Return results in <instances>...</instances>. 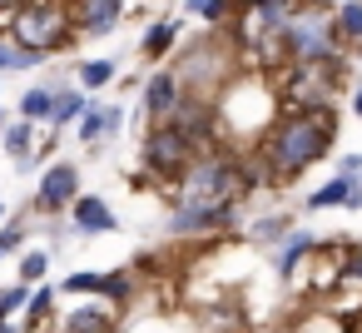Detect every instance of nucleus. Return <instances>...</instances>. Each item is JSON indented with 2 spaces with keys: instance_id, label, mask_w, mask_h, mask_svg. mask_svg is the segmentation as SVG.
I'll return each instance as SVG.
<instances>
[{
  "instance_id": "2",
  "label": "nucleus",
  "mask_w": 362,
  "mask_h": 333,
  "mask_svg": "<svg viewBox=\"0 0 362 333\" xmlns=\"http://www.w3.org/2000/svg\"><path fill=\"white\" fill-rule=\"evenodd\" d=\"M248 164H238L223 149H199L184 174H174V204H199V199H243L248 189Z\"/></svg>"
},
{
  "instance_id": "19",
  "label": "nucleus",
  "mask_w": 362,
  "mask_h": 333,
  "mask_svg": "<svg viewBox=\"0 0 362 333\" xmlns=\"http://www.w3.org/2000/svg\"><path fill=\"white\" fill-rule=\"evenodd\" d=\"M95 293H100V298H110V303H129V298H134V269L100 273V278H95Z\"/></svg>"
},
{
  "instance_id": "16",
  "label": "nucleus",
  "mask_w": 362,
  "mask_h": 333,
  "mask_svg": "<svg viewBox=\"0 0 362 333\" xmlns=\"http://www.w3.org/2000/svg\"><path fill=\"white\" fill-rule=\"evenodd\" d=\"M35 130H40L35 120H21V125H6V130H0V145H6V149L21 159V169L35 164V154H30V149H35Z\"/></svg>"
},
{
  "instance_id": "27",
  "label": "nucleus",
  "mask_w": 362,
  "mask_h": 333,
  "mask_svg": "<svg viewBox=\"0 0 362 333\" xmlns=\"http://www.w3.org/2000/svg\"><path fill=\"white\" fill-rule=\"evenodd\" d=\"M45 269H50V254H45V249H30V254L21 259V278H25V283L45 278Z\"/></svg>"
},
{
  "instance_id": "22",
  "label": "nucleus",
  "mask_w": 362,
  "mask_h": 333,
  "mask_svg": "<svg viewBox=\"0 0 362 333\" xmlns=\"http://www.w3.org/2000/svg\"><path fill=\"white\" fill-rule=\"evenodd\" d=\"M45 55L35 45H21V40H0V70H35Z\"/></svg>"
},
{
  "instance_id": "15",
  "label": "nucleus",
  "mask_w": 362,
  "mask_h": 333,
  "mask_svg": "<svg viewBox=\"0 0 362 333\" xmlns=\"http://www.w3.org/2000/svg\"><path fill=\"white\" fill-rule=\"evenodd\" d=\"M60 323H65L60 333H110V298L95 293V303H80V308L65 313Z\"/></svg>"
},
{
  "instance_id": "25",
  "label": "nucleus",
  "mask_w": 362,
  "mask_h": 333,
  "mask_svg": "<svg viewBox=\"0 0 362 333\" xmlns=\"http://www.w3.org/2000/svg\"><path fill=\"white\" fill-rule=\"evenodd\" d=\"M337 30L347 45H362V0H347V6H337Z\"/></svg>"
},
{
  "instance_id": "14",
  "label": "nucleus",
  "mask_w": 362,
  "mask_h": 333,
  "mask_svg": "<svg viewBox=\"0 0 362 333\" xmlns=\"http://www.w3.org/2000/svg\"><path fill=\"white\" fill-rule=\"evenodd\" d=\"M278 244H283V249L273 254V269H278V278H293V273H298V264H303L308 254H317V239H313L308 229H288Z\"/></svg>"
},
{
  "instance_id": "17",
  "label": "nucleus",
  "mask_w": 362,
  "mask_h": 333,
  "mask_svg": "<svg viewBox=\"0 0 362 333\" xmlns=\"http://www.w3.org/2000/svg\"><path fill=\"white\" fill-rule=\"evenodd\" d=\"M352 179H357V174H342V169H337L327 184H317V189L308 194V209H313V214H317V209H347V189H352Z\"/></svg>"
},
{
  "instance_id": "3",
  "label": "nucleus",
  "mask_w": 362,
  "mask_h": 333,
  "mask_svg": "<svg viewBox=\"0 0 362 333\" xmlns=\"http://www.w3.org/2000/svg\"><path fill=\"white\" fill-rule=\"evenodd\" d=\"M169 70L179 75L184 95H204V100L218 105V90L233 85V70H238V40H228L223 30H214V35L199 40V50H184Z\"/></svg>"
},
{
  "instance_id": "10",
  "label": "nucleus",
  "mask_w": 362,
  "mask_h": 333,
  "mask_svg": "<svg viewBox=\"0 0 362 333\" xmlns=\"http://www.w3.org/2000/svg\"><path fill=\"white\" fill-rule=\"evenodd\" d=\"M124 21V0H70L75 35H110Z\"/></svg>"
},
{
  "instance_id": "20",
  "label": "nucleus",
  "mask_w": 362,
  "mask_h": 333,
  "mask_svg": "<svg viewBox=\"0 0 362 333\" xmlns=\"http://www.w3.org/2000/svg\"><path fill=\"white\" fill-rule=\"evenodd\" d=\"M55 90H60V85H35V90H25V95H21V115L35 120V125H45L50 110H55Z\"/></svg>"
},
{
  "instance_id": "32",
  "label": "nucleus",
  "mask_w": 362,
  "mask_h": 333,
  "mask_svg": "<svg viewBox=\"0 0 362 333\" xmlns=\"http://www.w3.org/2000/svg\"><path fill=\"white\" fill-rule=\"evenodd\" d=\"M337 169H342V174H362V154H347Z\"/></svg>"
},
{
  "instance_id": "31",
  "label": "nucleus",
  "mask_w": 362,
  "mask_h": 333,
  "mask_svg": "<svg viewBox=\"0 0 362 333\" xmlns=\"http://www.w3.org/2000/svg\"><path fill=\"white\" fill-rule=\"evenodd\" d=\"M342 278H347V283H362V244H357V249H347V264H342Z\"/></svg>"
},
{
  "instance_id": "5",
  "label": "nucleus",
  "mask_w": 362,
  "mask_h": 333,
  "mask_svg": "<svg viewBox=\"0 0 362 333\" xmlns=\"http://www.w3.org/2000/svg\"><path fill=\"white\" fill-rule=\"evenodd\" d=\"M337 85H342V60H288L273 90L283 95V110H313V105H332Z\"/></svg>"
},
{
  "instance_id": "30",
  "label": "nucleus",
  "mask_w": 362,
  "mask_h": 333,
  "mask_svg": "<svg viewBox=\"0 0 362 333\" xmlns=\"http://www.w3.org/2000/svg\"><path fill=\"white\" fill-rule=\"evenodd\" d=\"M25 239V219H11V224H0V254H16Z\"/></svg>"
},
{
  "instance_id": "33",
  "label": "nucleus",
  "mask_w": 362,
  "mask_h": 333,
  "mask_svg": "<svg viewBox=\"0 0 362 333\" xmlns=\"http://www.w3.org/2000/svg\"><path fill=\"white\" fill-rule=\"evenodd\" d=\"M352 110H357V120H362V80L352 85Z\"/></svg>"
},
{
  "instance_id": "7",
  "label": "nucleus",
  "mask_w": 362,
  "mask_h": 333,
  "mask_svg": "<svg viewBox=\"0 0 362 333\" xmlns=\"http://www.w3.org/2000/svg\"><path fill=\"white\" fill-rule=\"evenodd\" d=\"M199 154V145L194 140H184L174 125H154L149 135H144V145H139V164H144V174H154V179H174V174H184V164Z\"/></svg>"
},
{
  "instance_id": "23",
  "label": "nucleus",
  "mask_w": 362,
  "mask_h": 333,
  "mask_svg": "<svg viewBox=\"0 0 362 333\" xmlns=\"http://www.w3.org/2000/svg\"><path fill=\"white\" fill-rule=\"evenodd\" d=\"M50 308H55V288L45 283L40 293H30V298H25V333H40V323L50 318Z\"/></svg>"
},
{
  "instance_id": "4",
  "label": "nucleus",
  "mask_w": 362,
  "mask_h": 333,
  "mask_svg": "<svg viewBox=\"0 0 362 333\" xmlns=\"http://www.w3.org/2000/svg\"><path fill=\"white\" fill-rule=\"evenodd\" d=\"M288 60H342V30H337V11L327 6V0H303V6H293L288 26Z\"/></svg>"
},
{
  "instance_id": "18",
  "label": "nucleus",
  "mask_w": 362,
  "mask_h": 333,
  "mask_svg": "<svg viewBox=\"0 0 362 333\" xmlns=\"http://www.w3.org/2000/svg\"><path fill=\"white\" fill-rule=\"evenodd\" d=\"M174 40H179V26H174V21H154V26L144 30L139 50H144V60H164V55H174Z\"/></svg>"
},
{
  "instance_id": "13",
  "label": "nucleus",
  "mask_w": 362,
  "mask_h": 333,
  "mask_svg": "<svg viewBox=\"0 0 362 333\" xmlns=\"http://www.w3.org/2000/svg\"><path fill=\"white\" fill-rule=\"evenodd\" d=\"M124 130V110L119 105H85L80 115V145H100L105 135H119Z\"/></svg>"
},
{
  "instance_id": "26",
  "label": "nucleus",
  "mask_w": 362,
  "mask_h": 333,
  "mask_svg": "<svg viewBox=\"0 0 362 333\" xmlns=\"http://www.w3.org/2000/svg\"><path fill=\"white\" fill-rule=\"evenodd\" d=\"M293 224H288V214H268V219H258L248 234H253V244H273V239H283Z\"/></svg>"
},
{
  "instance_id": "28",
  "label": "nucleus",
  "mask_w": 362,
  "mask_h": 333,
  "mask_svg": "<svg viewBox=\"0 0 362 333\" xmlns=\"http://www.w3.org/2000/svg\"><path fill=\"white\" fill-rule=\"evenodd\" d=\"M95 278H100V273H90V269H75V273H70L60 288H65V293H80V298H95Z\"/></svg>"
},
{
  "instance_id": "36",
  "label": "nucleus",
  "mask_w": 362,
  "mask_h": 333,
  "mask_svg": "<svg viewBox=\"0 0 362 333\" xmlns=\"http://www.w3.org/2000/svg\"><path fill=\"white\" fill-rule=\"evenodd\" d=\"M0 259H6V254H0Z\"/></svg>"
},
{
  "instance_id": "1",
  "label": "nucleus",
  "mask_w": 362,
  "mask_h": 333,
  "mask_svg": "<svg viewBox=\"0 0 362 333\" xmlns=\"http://www.w3.org/2000/svg\"><path fill=\"white\" fill-rule=\"evenodd\" d=\"M337 140V115L332 105H313V110H283L273 115V125L263 130L258 145V164L268 174V184H293L298 174H308V164H317Z\"/></svg>"
},
{
  "instance_id": "34",
  "label": "nucleus",
  "mask_w": 362,
  "mask_h": 333,
  "mask_svg": "<svg viewBox=\"0 0 362 333\" xmlns=\"http://www.w3.org/2000/svg\"><path fill=\"white\" fill-rule=\"evenodd\" d=\"M6 125H11V120H6V105H0V130H6Z\"/></svg>"
},
{
  "instance_id": "11",
  "label": "nucleus",
  "mask_w": 362,
  "mask_h": 333,
  "mask_svg": "<svg viewBox=\"0 0 362 333\" xmlns=\"http://www.w3.org/2000/svg\"><path fill=\"white\" fill-rule=\"evenodd\" d=\"M179 95H184V85H179V75L174 70H159V75H149L144 80V115L159 125V120H169L174 115V105H179Z\"/></svg>"
},
{
  "instance_id": "9",
  "label": "nucleus",
  "mask_w": 362,
  "mask_h": 333,
  "mask_svg": "<svg viewBox=\"0 0 362 333\" xmlns=\"http://www.w3.org/2000/svg\"><path fill=\"white\" fill-rule=\"evenodd\" d=\"M75 194H80V164H50V169L40 174L35 209H40V214H60V209L75 204Z\"/></svg>"
},
{
  "instance_id": "29",
  "label": "nucleus",
  "mask_w": 362,
  "mask_h": 333,
  "mask_svg": "<svg viewBox=\"0 0 362 333\" xmlns=\"http://www.w3.org/2000/svg\"><path fill=\"white\" fill-rule=\"evenodd\" d=\"M25 298H30V283L21 278V283H11L6 293H0V313H6V318H11L16 308H25Z\"/></svg>"
},
{
  "instance_id": "24",
  "label": "nucleus",
  "mask_w": 362,
  "mask_h": 333,
  "mask_svg": "<svg viewBox=\"0 0 362 333\" xmlns=\"http://www.w3.org/2000/svg\"><path fill=\"white\" fill-rule=\"evenodd\" d=\"M115 75H119L115 60H85V65H80V90H105Z\"/></svg>"
},
{
  "instance_id": "21",
  "label": "nucleus",
  "mask_w": 362,
  "mask_h": 333,
  "mask_svg": "<svg viewBox=\"0 0 362 333\" xmlns=\"http://www.w3.org/2000/svg\"><path fill=\"white\" fill-rule=\"evenodd\" d=\"M80 115H85V95H80V90H55V110H50L45 125H50V130H65V125L80 120Z\"/></svg>"
},
{
  "instance_id": "35",
  "label": "nucleus",
  "mask_w": 362,
  "mask_h": 333,
  "mask_svg": "<svg viewBox=\"0 0 362 333\" xmlns=\"http://www.w3.org/2000/svg\"><path fill=\"white\" fill-rule=\"evenodd\" d=\"M0 219H6V204H0Z\"/></svg>"
},
{
  "instance_id": "8",
  "label": "nucleus",
  "mask_w": 362,
  "mask_h": 333,
  "mask_svg": "<svg viewBox=\"0 0 362 333\" xmlns=\"http://www.w3.org/2000/svg\"><path fill=\"white\" fill-rule=\"evenodd\" d=\"M238 219V199H199V204H174L169 214V234L189 239V234H223Z\"/></svg>"
},
{
  "instance_id": "6",
  "label": "nucleus",
  "mask_w": 362,
  "mask_h": 333,
  "mask_svg": "<svg viewBox=\"0 0 362 333\" xmlns=\"http://www.w3.org/2000/svg\"><path fill=\"white\" fill-rule=\"evenodd\" d=\"M75 26H70V0H25L16 11V40L35 45L40 55H60L70 45Z\"/></svg>"
},
{
  "instance_id": "12",
  "label": "nucleus",
  "mask_w": 362,
  "mask_h": 333,
  "mask_svg": "<svg viewBox=\"0 0 362 333\" xmlns=\"http://www.w3.org/2000/svg\"><path fill=\"white\" fill-rule=\"evenodd\" d=\"M70 224H75L80 234H115V229H119L115 209H110L100 194H75V204H70Z\"/></svg>"
}]
</instances>
